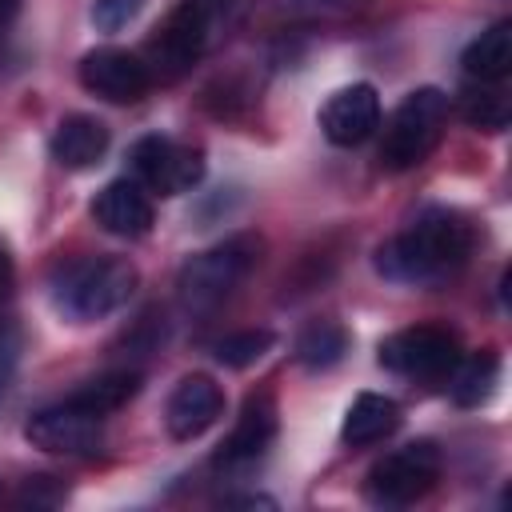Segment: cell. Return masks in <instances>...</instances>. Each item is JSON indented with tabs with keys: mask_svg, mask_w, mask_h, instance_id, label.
I'll return each instance as SVG.
<instances>
[{
	"mask_svg": "<svg viewBox=\"0 0 512 512\" xmlns=\"http://www.w3.org/2000/svg\"><path fill=\"white\" fill-rule=\"evenodd\" d=\"M472 248H476V232L460 212L428 208L404 232H396L376 248V272L392 284L428 288L452 280L468 264Z\"/></svg>",
	"mask_w": 512,
	"mask_h": 512,
	"instance_id": "1",
	"label": "cell"
},
{
	"mask_svg": "<svg viewBox=\"0 0 512 512\" xmlns=\"http://www.w3.org/2000/svg\"><path fill=\"white\" fill-rule=\"evenodd\" d=\"M132 292H136V264L124 256H76L64 260L48 280L52 308L68 324L104 320L116 308H124Z\"/></svg>",
	"mask_w": 512,
	"mask_h": 512,
	"instance_id": "2",
	"label": "cell"
},
{
	"mask_svg": "<svg viewBox=\"0 0 512 512\" xmlns=\"http://www.w3.org/2000/svg\"><path fill=\"white\" fill-rule=\"evenodd\" d=\"M260 248H264L260 236L236 232V236L212 244L208 252L192 256V260L180 268V276H176L180 304H184L188 312H212V308H220V304L244 284V276L256 268Z\"/></svg>",
	"mask_w": 512,
	"mask_h": 512,
	"instance_id": "3",
	"label": "cell"
},
{
	"mask_svg": "<svg viewBox=\"0 0 512 512\" xmlns=\"http://www.w3.org/2000/svg\"><path fill=\"white\" fill-rule=\"evenodd\" d=\"M448 128V96L440 88H412L384 124L380 136V168L408 172L432 156Z\"/></svg>",
	"mask_w": 512,
	"mask_h": 512,
	"instance_id": "4",
	"label": "cell"
},
{
	"mask_svg": "<svg viewBox=\"0 0 512 512\" xmlns=\"http://www.w3.org/2000/svg\"><path fill=\"white\" fill-rule=\"evenodd\" d=\"M440 480V448L432 440H412L384 452L364 480V492L376 508H408L424 500Z\"/></svg>",
	"mask_w": 512,
	"mask_h": 512,
	"instance_id": "5",
	"label": "cell"
},
{
	"mask_svg": "<svg viewBox=\"0 0 512 512\" xmlns=\"http://www.w3.org/2000/svg\"><path fill=\"white\" fill-rule=\"evenodd\" d=\"M208 32H212V8L208 0H184L176 4L164 24L148 36L144 44V64H148V76L156 80H176L184 76L208 48Z\"/></svg>",
	"mask_w": 512,
	"mask_h": 512,
	"instance_id": "6",
	"label": "cell"
},
{
	"mask_svg": "<svg viewBox=\"0 0 512 512\" xmlns=\"http://www.w3.org/2000/svg\"><path fill=\"white\" fill-rule=\"evenodd\" d=\"M128 164L148 196H180L204 180V152L168 136H140L128 148Z\"/></svg>",
	"mask_w": 512,
	"mask_h": 512,
	"instance_id": "7",
	"label": "cell"
},
{
	"mask_svg": "<svg viewBox=\"0 0 512 512\" xmlns=\"http://www.w3.org/2000/svg\"><path fill=\"white\" fill-rule=\"evenodd\" d=\"M376 360L380 368L408 376V380H448V372L460 360V344L448 328L416 324V328H400L388 340H380Z\"/></svg>",
	"mask_w": 512,
	"mask_h": 512,
	"instance_id": "8",
	"label": "cell"
},
{
	"mask_svg": "<svg viewBox=\"0 0 512 512\" xmlns=\"http://www.w3.org/2000/svg\"><path fill=\"white\" fill-rule=\"evenodd\" d=\"M24 440L56 456H92L104 444V416L72 404L68 396L52 408H40L24 424Z\"/></svg>",
	"mask_w": 512,
	"mask_h": 512,
	"instance_id": "9",
	"label": "cell"
},
{
	"mask_svg": "<svg viewBox=\"0 0 512 512\" xmlns=\"http://www.w3.org/2000/svg\"><path fill=\"white\" fill-rule=\"evenodd\" d=\"M80 84L108 104H136L148 88V64L128 48H92L80 60Z\"/></svg>",
	"mask_w": 512,
	"mask_h": 512,
	"instance_id": "10",
	"label": "cell"
},
{
	"mask_svg": "<svg viewBox=\"0 0 512 512\" xmlns=\"http://www.w3.org/2000/svg\"><path fill=\"white\" fill-rule=\"evenodd\" d=\"M272 440H276V404H272L268 392H252L212 464L224 468V472H248L264 460Z\"/></svg>",
	"mask_w": 512,
	"mask_h": 512,
	"instance_id": "11",
	"label": "cell"
},
{
	"mask_svg": "<svg viewBox=\"0 0 512 512\" xmlns=\"http://www.w3.org/2000/svg\"><path fill=\"white\" fill-rule=\"evenodd\" d=\"M380 128V96L372 84H348L320 108V132L336 148H356Z\"/></svg>",
	"mask_w": 512,
	"mask_h": 512,
	"instance_id": "12",
	"label": "cell"
},
{
	"mask_svg": "<svg viewBox=\"0 0 512 512\" xmlns=\"http://www.w3.org/2000/svg\"><path fill=\"white\" fill-rule=\"evenodd\" d=\"M220 416H224V392H220V384H216L212 376H204V372L184 376V380L172 388L168 404H164V424H168V436H172V440H196V436H204Z\"/></svg>",
	"mask_w": 512,
	"mask_h": 512,
	"instance_id": "13",
	"label": "cell"
},
{
	"mask_svg": "<svg viewBox=\"0 0 512 512\" xmlns=\"http://www.w3.org/2000/svg\"><path fill=\"white\" fill-rule=\"evenodd\" d=\"M92 220L108 232V236H120V240H140L148 228H152V196L144 192L140 180L132 176H120L112 184H104L92 200Z\"/></svg>",
	"mask_w": 512,
	"mask_h": 512,
	"instance_id": "14",
	"label": "cell"
},
{
	"mask_svg": "<svg viewBox=\"0 0 512 512\" xmlns=\"http://www.w3.org/2000/svg\"><path fill=\"white\" fill-rule=\"evenodd\" d=\"M48 152H52V160L60 168L84 172V168L104 160V152H108V124L88 116V112H72V116H64L56 124V132L48 140Z\"/></svg>",
	"mask_w": 512,
	"mask_h": 512,
	"instance_id": "15",
	"label": "cell"
},
{
	"mask_svg": "<svg viewBox=\"0 0 512 512\" xmlns=\"http://www.w3.org/2000/svg\"><path fill=\"white\" fill-rule=\"evenodd\" d=\"M396 428H400V404L380 392H360L344 412L340 440L348 448H368V444L388 440Z\"/></svg>",
	"mask_w": 512,
	"mask_h": 512,
	"instance_id": "16",
	"label": "cell"
},
{
	"mask_svg": "<svg viewBox=\"0 0 512 512\" xmlns=\"http://www.w3.org/2000/svg\"><path fill=\"white\" fill-rule=\"evenodd\" d=\"M464 80L472 84H504L508 68H512V24L496 20L492 28H484L460 56Z\"/></svg>",
	"mask_w": 512,
	"mask_h": 512,
	"instance_id": "17",
	"label": "cell"
},
{
	"mask_svg": "<svg viewBox=\"0 0 512 512\" xmlns=\"http://www.w3.org/2000/svg\"><path fill=\"white\" fill-rule=\"evenodd\" d=\"M496 384H500V356L496 352H476V356H460L456 360V368L448 372V388H452V400L460 404V408H480V404H488L492 400V392H496Z\"/></svg>",
	"mask_w": 512,
	"mask_h": 512,
	"instance_id": "18",
	"label": "cell"
},
{
	"mask_svg": "<svg viewBox=\"0 0 512 512\" xmlns=\"http://www.w3.org/2000/svg\"><path fill=\"white\" fill-rule=\"evenodd\" d=\"M344 352H348V332H344V324H336V320H312V324H304L300 336H296V360H300L308 372H328V368H336V364L344 360Z\"/></svg>",
	"mask_w": 512,
	"mask_h": 512,
	"instance_id": "19",
	"label": "cell"
},
{
	"mask_svg": "<svg viewBox=\"0 0 512 512\" xmlns=\"http://www.w3.org/2000/svg\"><path fill=\"white\" fill-rule=\"evenodd\" d=\"M456 104H460V116L480 132H504L512 120V104H508V92L500 84H472L468 80L460 88Z\"/></svg>",
	"mask_w": 512,
	"mask_h": 512,
	"instance_id": "20",
	"label": "cell"
},
{
	"mask_svg": "<svg viewBox=\"0 0 512 512\" xmlns=\"http://www.w3.org/2000/svg\"><path fill=\"white\" fill-rule=\"evenodd\" d=\"M136 392H140V372H104V376L84 380L68 400L88 408V412H96V416H108V412L124 408Z\"/></svg>",
	"mask_w": 512,
	"mask_h": 512,
	"instance_id": "21",
	"label": "cell"
},
{
	"mask_svg": "<svg viewBox=\"0 0 512 512\" xmlns=\"http://www.w3.org/2000/svg\"><path fill=\"white\" fill-rule=\"evenodd\" d=\"M8 300H12V256L0 244V392L12 380L16 360H20V328L8 312Z\"/></svg>",
	"mask_w": 512,
	"mask_h": 512,
	"instance_id": "22",
	"label": "cell"
},
{
	"mask_svg": "<svg viewBox=\"0 0 512 512\" xmlns=\"http://www.w3.org/2000/svg\"><path fill=\"white\" fill-rule=\"evenodd\" d=\"M268 348H272V332H268V328H244V332H228L224 340H216L212 356H216V364H224V368H248V364H256Z\"/></svg>",
	"mask_w": 512,
	"mask_h": 512,
	"instance_id": "23",
	"label": "cell"
},
{
	"mask_svg": "<svg viewBox=\"0 0 512 512\" xmlns=\"http://www.w3.org/2000/svg\"><path fill=\"white\" fill-rule=\"evenodd\" d=\"M364 4L368 0H268V8L284 20H344Z\"/></svg>",
	"mask_w": 512,
	"mask_h": 512,
	"instance_id": "24",
	"label": "cell"
},
{
	"mask_svg": "<svg viewBox=\"0 0 512 512\" xmlns=\"http://www.w3.org/2000/svg\"><path fill=\"white\" fill-rule=\"evenodd\" d=\"M140 8L144 0H92V24L100 32H120L128 20H136Z\"/></svg>",
	"mask_w": 512,
	"mask_h": 512,
	"instance_id": "25",
	"label": "cell"
},
{
	"mask_svg": "<svg viewBox=\"0 0 512 512\" xmlns=\"http://www.w3.org/2000/svg\"><path fill=\"white\" fill-rule=\"evenodd\" d=\"M224 504H244V508H272L276 500H268V496H224Z\"/></svg>",
	"mask_w": 512,
	"mask_h": 512,
	"instance_id": "26",
	"label": "cell"
},
{
	"mask_svg": "<svg viewBox=\"0 0 512 512\" xmlns=\"http://www.w3.org/2000/svg\"><path fill=\"white\" fill-rule=\"evenodd\" d=\"M16 4H20V0H0V24H8V20H12Z\"/></svg>",
	"mask_w": 512,
	"mask_h": 512,
	"instance_id": "27",
	"label": "cell"
}]
</instances>
